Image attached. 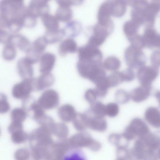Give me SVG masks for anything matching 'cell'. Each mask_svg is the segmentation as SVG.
Masks as SVG:
<instances>
[{
  "label": "cell",
  "instance_id": "obj_19",
  "mask_svg": "<svg viewBox=\"0 0 160 160\" xmlns=\"http://www.w3.org/2000/svg\"><path fill=\"white\" fill-rule=\"evenodd\" d=\"M56 57L51 53H44L40 60V72L42 74L50 73L55 66Z\"/></svg>",
  "mask_w": 160,
  "mask_h": 160
},
{
  "label": "cell",
  "instance_id": "obj_14",
  "mask_svg": "<svg viewBox=\"0 0 160 160\" xmlns=\"http://www.w3.org/2000/svg\"><path fill=\"white\" fill-rule=\"evenodd\" d=\"M29 12L37 18L49 14V6L48 1L32 0L28 6Z\"/></svg>",
  "mask_w": 160,
  "mask_h": 160
},
{
  "label": "cell",
  "instance_id": "obj_24",
  "mask_svg": "<svg viewBox=\"0 0 160 160\" xmlns=\"http://www.w3.org/2000/svg\"><path fill=\"white\" fill-rule=\"evenodd\" d=\"M86 113L88 116V128L96 132H105L108 128V123L104 118H95L91 115L88 111Z\"/></svg>",
  "mask_w": 160,
  "mask_h": 160
},
{
  "label": "cell",
  "instance_id": "obj_50",
  "mask_svg": "<svg viewBox=\"0 0 160 160\" xmlns=\"http://www.w3.org/2000/svg\"><path fill=\"white\" fill-rule=\"evenodd\" d=\"M10 105L7 100V97L3 93L0 95V113L5 114L9 111Z\"/></svg>",
  "mask_w": 160,
  "mask_h": 160
},
{
  "label": "cell",
  "instance_id": "obj_35",
  "mask_svg": "<svg viewBox=\"0 0 160 160\" xmlns=\"http://www.w3.org/2000/svg\"><path fill=\"white\" fill-rule=\"evenodd\" d=\"M52 133L60 140L65 139L69 135V128L64 123H55L52 130Z\"/></svg>",
  "mask_w": 160,
  "mask_h": 160
},
{
  "label": "cell",
  "instance_id": "obj_20",
  "mask_svg": "<svg viewBox=\"0 0 160 160\" xmlns=\"http://www.w3.org/2000/svg\"><path fill=\"white\" fill-rule=\"evenodd\" d=\"M8 44L12 45L26 53L30 49L32 46L29 39L21 34H12Z\"/></svg>",
  "mask_w": 160,
  "mask_h": 160
},
{
  "label": "cell",
  "instance_id": "obj_49",
  "mask_svg": "<svg viewBox=\"0 0 160 160\" xmlns=\"http://www.w3.org/2000/svg\"><path fill=\"white\" fill-rule=\"evenodd\" d=\"M15 160H28L30 158V152L27 148L18 149L15 152Z\"/></svg>",
  "mask_w": 160,
  "mask_h": 160
},
{
  "label": "cell",
  "instance_id": "obj_42",
  "mask_svg": "<svg viewBox=\"0 0 160 160\" xmlns=\"http://www.w3.org/2000/svg\"><path fill=\"white\" fill-rule=\"evenodd\" d=\"M27 111L24 108H17L11 112V118L13 121L22 122L25 121L28 117Z\"/></svg>",
  "mask_w": 160,
  "mask_h": 160
},
{
  "label": "cell",
  "instance_id": "obj_4",
  "mask_svg": "<svg viewBox=\"0 0 160 160\" xmlns=\"http://www.w3.org/2000/svg\"><path fill=\"white\" fill-rule=\"evenodd\" d=\"M72 148H88L93 152H98L102 148V144L95 140L87 132H80L76 134L69 139Z\"/></svg>",
  "mask_w": 160,
  "mask_h": 160
},
{
  "label": "cell",
  "instance_id": "obj_47",
  "mask_svg": "<svg viewBox=\"0 0 160 160\" xmlns=\"http://www.w3.org/2000/svg\"><path fill=\"white\" fill-rule=\"evenodd\" d=\"M117 158H122L128 160H132L131 149L127 147H120L117 148Z\"/></svg>",
  "mask_w": 160,
  "mask_h": 160
},
{
  "label": "cell",
  "instance_id": "obj_10",
  "mask_svg": "<svg viewBox=\"0 0 160 160\" xmlns=\"http://www.w3.org/2000/svg\"><path fill=\"white\" fill-rule=\"evenodd\" d=\"M32 78L24 79L15 84L12 89V95L14 98L22 100L30 96L32 91H34Z\"/></svg>",
  "mask_w": 160,
  "mask_h": 160
},
{
  "label": "cell",
  "instance_id": "obj_9",
  "mask_svg": "<svg viewBox=\"0 0 160 160\" xmlns=\"http://www.w3.org/2000/svg\"><path fill=\"white\" fill-rule=\"evenodd\" d=\"M159 74V68L153 66H144L138 69L137 77L141 85L152 86V83Z\"/></svg>",
  "mask_w": 160,
  "mask_h": 160
},
{
  "label": "cell",
  "instance_id": "obj_3",
  "mask_svg": "<svg viewBox=\"0 0 160 160\" xmlns=\"http://www.w3.org/2000/svg\"><path fill=\"white\" fill-rule=\"evenodd\" d=\"M150 130L146 122L139 118H135L130 122L122 133L123 137L130 142L136 137L144 138L150 133Z\"/></svg>",
  "mask_w": 160,
  "mask_h": 160
},
{
  "label": "cell",
  "instance_id": "obj_39",
  "mask_svg": "<svg viewBox=\"0 0 160 160\" xmlns=\"http://www.w3.org/2000/svg\"><path fill=\"white\" fill-rule=\"evenodd\" d=\"M47 44V42L44 37H39L33 42L31 48L35 53L42 56V54L45 50Z\"/></svg>",
  "mask_w": 160,
  "mask_h": 160
},
{
  "label": "cell",
  "instance_id": "obj_29",
  "mask_svg": "<svg viewBox=\"0 0 160 160\" xmlns=\"http://www.w3.org/2000/svg\"><path fill=\"white\" fill-rule=\"evenodd\" d=\"M146 149L147 148L143 140L140 138H138L135 141L133 148L131 149L133 158L136 160H142Z\"/></svg>",
  "mask_w": 160,
  "mask_h": 160
},
{
  "label": "cell",
  "instance_id": "obj_27",
  "mask_svg": "<svg viewBox=\"0 0 160 160\" xmlns=\"http://www.w3.org/2000/svg\"><path fill=\"white\" fill-rule=\"evenodd\" d=\"M127 2L125 1H111V10L112 16L122 17L127 10Z\"/></svg>",
  "mask_w": 160,
  "mask_h": 160
},
{
  "label": "cell",
  "instance_id": "obj_28",
  "mask_svg": "<svg viewBox=\"0 0 160 160\" xmlns=\"http://www.w3.org/2000/svg\"><path fill=\"white\" fill-rule=\"evenodd\" d=\"M87 111L93 117L99 118H104L107 116L106 105L101 102H96L91 104Z\"/></svg>",
  "mask_w": 160,
  "mask_h": 160
},
{
  "label": "cell",
  "instance_id": "obj_16",
  "mask_svg": "<svg viewBox=\"0 0 160 160\" xmlns=\"http://www.w3.org/2000/svg\"><path fill=\"white\" fill-rule=\"evenodd\" d=\"M32 65V63L26 57L18 60L17 65V71L19 76L23 80L32 78L33 75Z\"/></svg>",
  "mask_w": 160,
  "mask_h": 160
},
{
  "label": "cell",
  "instance_id": "obj_32",
  "mask_svg": "<svg viewBox=\"0 0 160 160\" xmlns=\"http://www.w3.org/2000/svg\"><path fill=\"white\" fill-rule=\"evenodd\" d=\"M88 116L86 112L79 113L73 121V124L77 131L83 132L88 128Z\"/></svg>",
  "mask_w": 160,
  "mask_h": 160
},
{
  "label": "cell",
  "instance_id": "obj_37",
  "mask_svg": "<svg viewBox=\"0 0 160 160\" xmlns=\"http://www.w3.org/2000/svg\"><path fill=\"white\" fill-rule=\"evenodd\" d=\"M108 141L113 146L117 148L120 147H127L130 142L127 141L122 136V134L113 133L108 136Z\"/></svg>",
  "mask_w": 160,
  "mask_h": 160
},
{
  "label": "cell",
  "instance_id": "obj_51",
  "mask_svg": "<svg viewBox=\"0 0 160 160\" xmlns=\"http://www.w3.org/2000/svg\"><path fill=\"white\" fill-rule=\"evenodd\" d=\"M84 97L86 101L90 104L95 102L98 96L95 89L90 88L87 90L84 94Z\"/></svg>",
  "mask_w": 160,
  "mask_h": 160
},
{
  "label": "cell",
  "instance_id": "obj_45",
  "mask_svg": "<svg viewBox=\"0 0 160 160\" xmlns=\"http://www.w3.org/2000/svg\"><path fill=\"white\" fill-rule=\"evenodd\" d=\"M115 98L117 102L121 104L127 103L131 99L129 92L123 89H118L115 94Z\"/></svg>",
  "mask_w": 160,
  "mask_h": 160
},
{
  "label": "cell",
  "instance_id": "obj_48",
  "mask_svg": "<svg viewBox=\"0 0 160 160\" xmlns=\"http://www.w3.org/2000/svg\"><path fill=\"white\" fill-rule=\"evenodd\" d=\"M131 43V45L135 47L142 49L145 48L144 41L141 35L139 34H137L131 38L127 39Z\"/></svg>",
  "mask_w": 160,
  "mask_h": 160
},
{
  "label": "cell",
  "instance_id": "obj_40",
  "mask_svg": "<svg viewBox=\"0 0 160 160\" xmlns=\"http://www.w3.org/2000/svg\"><path fill=\"white\" fill-rule=\"evenodd\" d=\"M70 149L64 155L62 160H87L85 154L80 150Z\"/></svg>",
  "mask_w": 160,
  "mask_h": 160
},
{
  "label": "cell",
  "instance_id": "obj_22",
  "mask_svg": "<svg viewBox=\"0 0 160 160\" xmlns=\"http://www.w3.org/2000/svg\"><path fill=\"white\" fill-rule=\"evenodd\" d=\"M58 115L62 121L70 122L73 121L76 118L78 113L72 105L69 104H65L58 108Z\"/></svg>",
  "mask_w": 160,
  "mask_h": 160
},
{
  "label": "cell",
  "instance_id": "obj_23",
  "mask_svg": "<svg viewBox=\"0 0 160 160\" xmlns=\"http://www.w3.org/2000/svg\"><path fill=\"white\" fill-rule=\"evenodd\" d=\"M82 30V24L77 20H72L67 22L62 29L64 36L72 39L79 35Z\"/></svg>",
  "mask_w": 160,
  "mask_h": 160
},
{
  "label": "cell",
  "instance_id": "obj_57",
  "mask_svg": "<svg viewBox=\"0 0 160 160\" xmlns=\"http://www.w3.org/2000/svg\"><path fill=\"white\" fill-rule=\"evenodd\" d=\"M57 3L59 6H66L70 7L72 5H79L83 2L82 1H57Z\"/></svg>",
  "mask_w": 160,
  "mask_h": 160
},
{
  "label": "cell",
  "instance_id": "obj_41",
  "mask_svg": "<svg viewBox=\"0 0 160 160\" xmlns=\"http://www.w3.org/2000/svg\"><path fill=\"white\" fill-rule=\"evenodd\" d=\"M22 20L24 27L29 28H34L37 23L36 18L29 12L28 7H26L25 12L23 13Z\"/></svg>",
  "mask_w": 160,
  "mask_h": 160
},
{
  "label": "cell",
  "instance_id": "obj_61",
  "mask_svg": "<svg viewBox=\"0 0 160 160\" xmlns=\"http://www.w3.org/2000/svg\"></svg>",
  "mask_w": 160,
  "mask_h": 160
},
{
  "label": "cell",
  "instance_id": "obj_54",
  "mask_svg": "<svg viewBox=\"0 0 160 160\" xmlns=\"http://www.w3.org/2000/svg\"><path fill=\"white\" fill-rule=\"evenodd\" d=\"M124 81L131 82L134 79L135 75L132 69L128 68L122 72Z\"/></svg>",
  "mask_w": 160,
  "mask_h": 160
},
{
  "label": "cell",
  "instance_id": "obj_18",
  "mask_svg": "<svg viewBox=\"0 0 160 160\" xmlns=\"http://www.w3.org/2000/svg\"><path fill=\"white\" fill-rule=\"evenodd\" d=\"M144 119L153 128L160 129V110L157 108H148L144 113Z\"/></svg>",
  "mask_w": 160,
  "mask_h": 160
},
{
  "label": "cell",
  "instance_id": "obj_60",
  "mask_svg": "<svg viewBox=\"0 0 160 160\" xmlns=\"http://www.w3.org/2000/svg\"><path fill=\"white\" fill-rule=\"evenodd\" d=\"M157 152H158V155H159V158H160V148L158 149V150H157Z\"/></svg>",
  "mask_w": 160,
  "mask_h": 160
},
{
  "label": "cell",
  "instance_id": "obj_13",
  "mask_svg": "<svg viewBox=\"0 0 160 160\" xmlns=\"http://www.w3.org/2000/svg\"><path fill=\"white\" fill-rule=\"evenodd\" d=\"M145 48L152 49L159 48L160 45V34L153 28H146L142 35Z\"/></svg>",
  "mask_w": 160,
  "mask_h": 160
},
{
  "label": "cell",
  "instance_id": "obj_44",
  "mask_svg": "<svg viewBox=\"0 0 160 160\" xmlns=\"http://www.w3.org/2000/svg\"><path fill=\"white\" fill-rule=\"evenodd\" d=\"M29 138V134L23 130L17 131L12 134V140L15 144H19L26 142Z\"/></svg>",
  "mask_w": 160,
  "mask_h": 160
},
{
  "label": "cell",
  "instance_id": "obj_1",
  "mask_svg": "<svg viewBox=\"0 0 160 160\" xmlns=\"http://www.w3.org/2000/svg\"><path fill=\"white\" fill-rule=\"evenodd\" d=\"M128 5L132 7L131 12L132 20L146 28H153L155 18L158 14L153 6L147 1H127Z\"/></svg>",
  "mask_w": 160,
  "mask_h": 160
},
{
  "label": "cell",
  "instance_id": "obj_31",
  "mask_svg": "<svg viewBox=\"0 0 160 160\" xmlns=\"http://www.w3.org/2000/svg\"><path fill=\"white\" fill-rule=\"evenodd\" d=\"M56 17L59 21L67 23L72 18V10L68 6H59L56 11Z\"/></svg>",
  "mask_w": 160,
  "mask_h": 160
},
{
  "label": "cell",
  "instance_id": "obj_38",
  "mask_svg": "<svg viewBox=\"0 0 160 160\" xmlns=\"http://www.w3.org/2000/svg\"><path fill=\"white\" fill-rule=\"evenodd\" d=\"M107 82L109 88L117 87L124 82L122 72H115L107 77Z\"/></svg>",
  "mask_w": 160,
  "mask_h": 160
},
{
  "label": "cell",
  "instance_id": "obj_34",
  "mask_svg": "<svg viewBox=\"0 0 160 160\" xmlns=\"http://www.w3.org/2000/svg\"><path fill=\"white\" fill-rule=\"evenodd\" d=\"M42 21L47 30L58 29L59 28V20L56 16L48 14L41 17Z\"/></svg>",
  "mask_w": 160,
  "mask_h": 160
},
{
  "label": "cell",
  "instance_id": "obj_6",
  "mask_svg": "<svg viewBox=\"0 0 160 160\" xmlns=\"http://www.w3.org/2000/svg\"><path fill=\"white\" fill-rule=\"evenodd\" d=\"M124 60L129 68L137 69L145 66L147 57L142 49L130 45L125 49L124 53Z\"/></svg>",
  "mask_w": 160,
  "mask_h": 160
},
{
  "label": "cell",
  "instance_id": "obj_46",
  "mask_svg": "<svg viewBox=\"0 0 160 160\" xmlns=\"http://www.w3.org/2000/svg\"><path fill=\"white\" fill-rule=\"evenodd\" d=\"M107 116L111 118H115L119 113V107L118 104L110 102L106 105Z\"/></svg>",
  "mask_w": 160,
  "mask_h": 160
},
{
  "label": "cell",
  "instance_id": "obj_2",
  "mask_svg": "<svg viewBox=\"0 0 160 160\" xmlns=\"http://www.w3.org/2000/svg\"><path fill=\"white\" fill-rule=\"evenodd\" d=\"M26 8L23 1L2 0L0 2L1 29L7 28L9 21L20 17Z\"/></svg>",
  "mask_w": 160,
  "mask_h": 160
},
{
  "label": "cell",
  "instance_id": "obj_43",
  "mask_svg": "<svg viewBox=\"0 0 160 160\" xmlns=\"http://www.w3.org/2000/svg\"><path fill=\"white\" fill-rule=\"evenodd\" d=\"M16 48L11 44H7L4 47L2 51V57L5 60L11 61L14 59L16 57Z\"/></svg>",
  "mask_w": 160,
  "mask_h": 160
},
{
  "label": "cell",
  "instance_id": "obj_53",
  "mask_svg": "<svg viewBox=\"0 0 160 160\" xmlns=\"http://www.w3.org/2000/svg\"><path fill=\"white\" fill-rule=\"evenodd\" d=\"M150 61L152 66L158 68L160 67V50H155L152 53Z\"/></svg>",
  "mask_w": 160,
  "mask_h": 160
},
{
  "label": "cell",
  "instance_id": "obj_33",
  "mask_svg": "<svg viewBox=\"0 0 160 160\" xmlns=\"http://www.w3.org/2000/svg\"><path fill=\"white\" fill-rule=\"evenodd\" d=\"M140 27L139 24L132 19L125 22L123 24V31L127 39L138 34V32Z\"/></svg>",
  "mask_w": 160,
  "mask_h": 160
},
{
  "label": "cell",
  "instance_id": "obj_52",
  "mask_svg": "<svg viewBox=\"0 0 160 160\" xmlns=\"http://www.w3.org/2000/svg\"><path fill=\"white\" fill-rule=\"evenodd\" d=\"M142 160H160L157 150L147 148Z\"/></svg>",
  "mask_w": 160,
  "mask_h": 160
},
{
  "label": "cell",
  "instance_id": "obj_30",
  "mask_svg": "<svg viewBox=\"0 0 160 160\" xmlns=\"http://www.w3.org/2000/svg\"><path fill=\"white\" fill-rule=\"evenodd\" d=\"M64 36L62 29L59 28L47 30L43 37L48 44H54L60 42Z\"/></svg>",
  "mask_w": 160,
  "mask_h": 160
},
{
  "label": "cell",
  "instance_id": "obj_7",
  "mask_svg": "<svg viewBox=\"0 0 160 160\" xmlns=\"http://www.w3.org/2000/svg\"><path fill=\"white\" fill-rule=\"evenodd\" d=\"M78 61L90 63H101L103 58L102 51L98 47L88 43L78 48Z\"/></svg>",
  "mask_w": 160,
  "mask_h": 160
},
{
  "label": "cell",
  "instance_id": "obj_58",
  "mask_svg": "<svg viewBox=\"0 0 160 160\" xmlns=\"http://www.w3.org/2000/svg\"><path fill=\"white\" fill-rule=\"evenodd\" d=\"M154 96H155L156 99H157L160 108V91H157L155 92V94H154Z\"/></svg>",
  "mask_w": 160,
  "mask_h": 160
},
{
  "label": "cell",
  "instance_id": "obj_8",
  "mask_svg": "<svg viewBox=\"0 0 160 160\" xmlns=\"http://www.w3.org/2000/svg\"><path fill=\"white\" fill-rule=\"evenodd\" d=\"M52 133L48 129L45 127L40 126L35 129L29 134L28 140L31 146L34 145L51 147L53 145Z\"/></svg>",
  "mask_w": 160,
  "mask_h": 160
},
{
  "label": "cell",
  "instance_id": "obj_36",
  "mask_svg": "<svg viewBox=\"0 0 160 160\" xmlns=\"http://www.w3.org/2000/svg\"><path fill=\"white\" fill-rule=\"evenodd\" d=\"M106 70L112 72H117L121 67L120 61L115 56H109L105 59L102 63Z\"/></svg>",
  "mask_w": 160,
  "mask_h": 160
},
{
  "label": "cell",
  "instance_id": "obj_15",
  "mask_svg": "<svg viewBox=\"0 0 160 160\" xmlns=\"http://www.w3.org/2000/svg\"><path fill=\"white\" fill-rule=\"evenodd\" d=\"M55 78L51 73L42 74L38 78H32L34 91H40L51 87L55 83Z\"/></svg>",
  "mask_w": 160,
  "mask_h": 160
},
{
  "label": "cell",
  "instance_id": "obj_21",
  "mask_svg": "<svg viewBox=\"0 0 160 160\" xmlns=\"http://www.w3.org/2000/svg\"><path fill=\"white\" fill-rule=\"evenodd\" d=\"M51 147L34 145L31 146L30 160H48Z\"/></svg>",
  "mask_w": 160,
  "mask_h": 160
},
{
  "label": "cell",
  "instance_id": "obj_17",
  "mask_svg": "<svg viewBox=\"0 0 160 160\" xmlns=\"http://www.w3.org/2000/svg\"><path fill=\"white\" fill-rule=\"evenodd\" d=\"M152 89V86L141 85L131 92V99L136 103L144 102L150 96Z\"/></svg>",
  "mask_w": 160,
  "mask_h": 160
},
{
  "label": "cell",
  "instance_id": "obj_59",
  "mask_svg": "<svg viewBox=\"0 0 160 160\" xmlns=\"http://www.w3.org/2000/svg\"><path fill=\"white\" fill-rule=\"evenodd\" d=\"M116 160H128L127 159H123L122 158H117Z\"/></svg>",
  "mask_w": 160,
  "mask_h": 160
},
{
  "label": "cell",
  "instance_id": "obj_56",
  "mask_svg": "<svg viewBox=\"0 0 160 160\" xmlns=\"http://www.w3.org/2000/svg\"><path fill=\"white\" fill-rule=\"evenodd\" d=\"M1 34H0V38H1V43L2 44H6V45L9 43L12 34H10L8 32L4 29H1Z\"/></svg>",
  "mask_w": 160,
  "mask_h": 160
},
{
  "label": "cell",
  "instance_id": "obj_25",
  "mask_svg": "<svg viewBox=\"0 0 160 160\" xmlns=\"http://www.w3.org/2000/svg\"><path fill=\"white\" fill-rule=\"evenodd\" d=\"M141 139L147 148L158 150L160 148V130L150 132Z\"/></svg>",
  "mask_w": 160,
  "mask_h": 160
},
{
  "label": "cell",
  "instance_id": "obj_26",
  "mask_svg": "<svg viewBox=\"0 0 160 160\" xmlns=\"http://www.w3.org/2000/svg\"><path fill=\"white\" fill-rule=\"evenodd\" d=\"M59 53L61 56H65L67 54L76 53L78 51L77 44L72 38H68L62 41L59 47Z\"/></svg>",
  "mask_w": 160,
  "mask_h": 160
},
{
  "label": "cell",
  "instance_id": "obj_12",
  "mask_svg": "<svg viewBox=\"0 0 160 160\" xmlns=\"http://www.w3.org/2000/svg\"><path fill=\"white\" fill-rule=\"evenodd\" d=\"M69 139H63L53 143L50 148L48 160H62L65 153L72 148Z\"/></svg>",
  "mask_w": 160,
  "mask_h": 160
},
{
  "label": "cell",
  "instance_id": "obj_11",
  "mask_svg": "<svg viewBox=\"0 0 160 160\" xmlns=\"http://www.w3.org/2000/svg\"><path fill=\"white\" fill-rule=\"evenodd\" d=\"M59 101L58 92L54 90L48 89L43 92L38 100V102L43 109L49 110L58 107Z\"/></svg>",
  "mask_w": 160,
  "mask_h": 160
},
{
  "label": "cell",
  "instance_id": "obj_55",
  "mask_svg": "<svg viewBox=\"0 0 160 160\" xmlns=\"http://www.w3.org/2000/svg\"><path fill=\"white\" fill-rule=\"evenodd\" d=\"M23 130L22 122L16 121H12L8 127V131L11 133H13L17 131Z\"/></svg>",
  "mask_w": 160,
  "mask_h": 160
},
{
  "label": "cell",
  "instance_id": "obj_5",
  "mask_svg": "<svg viewBox=\"0 0 160 160\" xmlns=\"http://www.w3.org/2000/svg\"><path fill=\"white\" fill-rule=\"evenodd\" d=\"M114 29L113 21L105 25L97 22L92 28V34L89 39L88 43L99 47L105 42L107 37L113 32Z\"/></svg>",
  "mask_w": 160,
  "mask_h": 160
}]
</instances>
